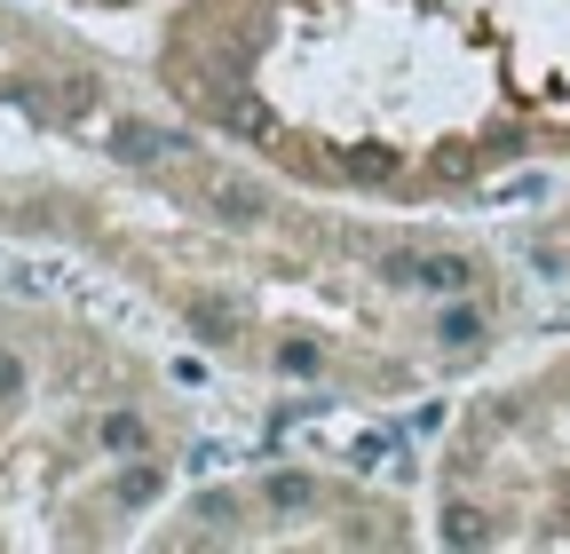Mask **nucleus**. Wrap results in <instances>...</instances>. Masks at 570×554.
<instances>
[{"mask_svg": "<svg viewBox=\"0 0 570 554\" xmlns=\"http://www.w3.org/2000/svg\"><path fill=\"white\" fill-rule=\"evenodd\" d=\"M111 151H119L127 167H151V159H167V151H183V135H159V127H135V119H127Z\"/></svg>", "mask_w": 570, "mask_h": 554, "instance_id": "f03ea898", "label": "nucleus"}, {"mask_svg": "<svg viewBox=\"0 0 570 554\" xmlns=\"http://www.w3.org/2000/svg\"><path fill=\"white\" fill-rule=\"evenodd\" d=\"M269 507H309V475H269Z\"/></svg>", "mask_w": 570, "mask_h": 554, "instance_id": "1a4fd4ad", "label": "nucleus"}, {"mask_svg": "<svg viewBox=\"0 0 570 554\" xmlns=\"http://www.w3.org/2000/svg\"><path fill=\"white\" fill-rule=\"evenodd\" d=\"M190 325H198V340H230V317L214 309V301H198V309H190Z\"/></svg>", "mask_w": 570, "mask_h": 554, "instance_id": "9b49d317", "label": "nucleus"}, {"mask_svg": "<svg viewBox=\"0 0 570 554\" xmlns=\"http://www.w3.org/2000/svg\"><path fill=\"white\" fill-rule=\"evenodd\" d=\"M436 175H444V182L475 175V151H468V144H444V151H436Z\"/></svg>", "mask_w": 570, "mask_h": 554, "instance_id": "9d476101", "label": "nucleus"}, {"mask_svg": "<svg viewBox=\"0 0 570 554\" xmlns=\"http://www.w3.org/2000/svg\"><path fill=\"white\" fill-rule=\"evenodd\" d=\"M104 452H142V421H135V412H111V421H104Z\"/></svg>", "mask_w": 570, "mask_h": 554, "instance_id": "0eeeda50", "label": "nucleus"}, {"mask_svg": "<svg viewBox=\"0 0 570 554\" xmlns=\"http://www.w3.org/2000/svg\"><path fill=\"white\" fill-rule=\"evenodd\" d=\"M444 538H452V546H483L491 531H483V515H475V507H460V499H452V507H444Z\"/></svg>", "mask_w": 570, "mask_h": 554, "instance_id": "423d86ee", "label": "nucleus"}, {"mask_svg": "<svg viewBox=\"0 0 570 554\" xmlns=\"http://www.w3.org/2000/svg\"><path fill=\"white\" fill-rule=\"evenodd\" d=\"M151 492H159V467H127V475H119V499H127V507H142Z\"/></svg>", "mask_w": 570, "mask_h": 554, "instance_id": "6e6552de", "label": "nucleus"}, {"mask_svg": "<svg viewBox=\"0 0 570 554\" xmlns=\"http://www.w3.org/2000/svg\"><path fill=\"white\" fill-rule=\"evenodd\" d=\"M389 277H404V286H428V294H468V286H475V269H468L460 254H436V261L396 254V261H389Z\"/></svg>", "mask_w": 570, "mask_h": 554, "instance_id": "f257e3e1", "label": "nucleus"}, {"mask_svg": "<svg viewBox=\"0 0 570 554\" xmlns=\"http://www.w3.org/2000/svg\"><path fill=\"white\" fill-rule=\"evenodd\" d=\"M341 175H356V182H389V175H396V151L365 144V151H348V159H341Z\"/></svg>", "mask_w": 570, "mask_h": 554, "instance_id": "20e7f679", "label": "nucleus"}, {"mask_svg": "<svg viewBox=\"0 0 570 554\" xmlns=\"http://www.w3.org/2000/svg\"><path fill=\"white\" fill-rule=\"evenodd\" d=\"M223 127H230V135H246V144L277 135V119H269V103H262V96H223Z\"/></svg>", "mask_w": 570, "mask_h": 554, "instance_id": "7ed1b4c3", "label": "nucleus"}, {"mask_svg": "<svg viewBox=\"0 0 570 554\" xmlns=\"http://www.w3.org/2000/svg\"><path fill=\"white\" fill-rule=\"evenodd\" d=\"M17 388H24V365H17V357H0V396H17Z\"/></svg>", "mask_w": 570, "mask_h": 554, "instance_id": "ddd939ff", "label": "nucleus"}, {"mask_svg": "<svg viewBox=\"0 0 570 554\" xmlns=\"http://www.w3.org/2000/svg\"><path fill=\"white\" fill-rule=\"evenodd\" d=\"M475 333H483V325H475V309H444V340H452V349H468Z\"/></svg>", "mask_w": 570, "mask_h": 554, "instance_id": "f8f14e48", "label": "nucleus"}, {"mask_svg": "<svg viewBox=\"0 0 570 554\" xmlns=\"http://www.w3.org/2000/svg\"><path fill=\"white\" fill-rule=\"evenodd\" d=\"M214 206H223L230 222H262V190H254V182H223V190H214Z\"/></svg>", "mask_w": 570, "mask_h": 554, "instance_id": "39448f33", "label": "nucleus"}]
</instances>
